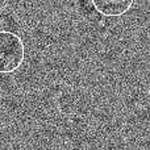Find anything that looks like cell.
<instances>
[{
  "instance_id": "cell-1",
  "label": "cell",
  "mask_w": 150,
  "mask_h": 150,
  "mask_svg": "<svg viewBox=\"0 0 150 150\" xmlns=\"http://www.w3.org/2000/svg\"><path fill=\"white\" fill-rule=\"evenodd\" d=\"M25 46L18 34L0 30V74L15 73L23 65Z\"/></svg>"
},
{
  "instance_id": "cell-2",
  "label": "cell",
  "mask_w": 150,
  "mask_h": 150,
  "mask_svg": "<svg viewBox=\"0 0 150 150\" xmlns=\"http://www.w3.org/2000/svg\"><path fill=\"white\" fill-rule=\"evenodd\" d=\"M134 0H91L96 12L105 17H120L130 11Z\"/></svg>"
}]
</instances>
